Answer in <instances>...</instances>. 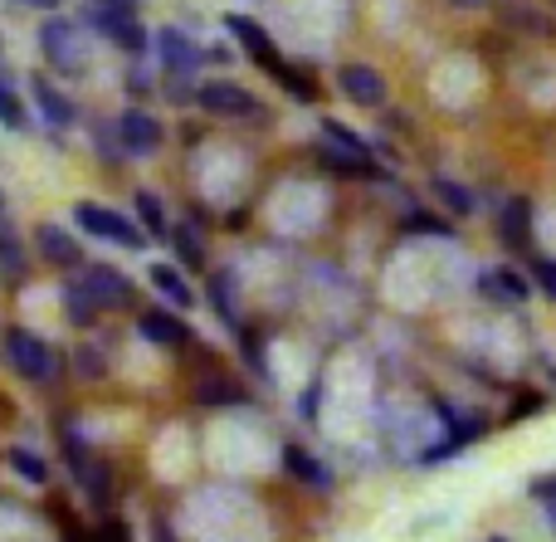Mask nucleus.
Returning <instances> with one entry per match:
<instances>
[{"label": "nucleus", "mask_w": 556, "mask_h": 542, "mask_svg": "<svg viewBox=\"0 0 556 542\" xmlns=\"http://www.w3.org/2000/svg\"><path fill=\"white\" fill-rule=\"evenodd\" d=\"M39 49H45V59H49L54 74H64V78L88 74V45H84V29H78L74 20H64V15L45 20V29H39Z\"/></svg>", "instance_id": "obj_1"}, {"label": "nucleus", "mask_w": 556, "mask_h": 542, "mask_svg": "<svg viewBox=\"0 0 556 542\" xmlns=\"http://www.w3.org/2000/svg\"><path fill=\"white\" fill-rule=\"evenodd\" d=\"M84 20L98 29V35L108 39V45H117L123 54H132V59H142L147 49H152V35L142 29V20L132 15V10H113V5H88L84 10Z\"/></svg>", "instance_id": "obj_2"}, {"label": "nucleus", "mask_w": 556, "mask_h": 542, "mask_svg": "<svg viewBox=\"0 0 556 542\" xmlns=\"http://www.w3.org/2000/svg\"><path fill=\"white\" fill-rule=\"evenodd\" d=\"M74 220H78V230H88L93 240H113V244H123V250H142V244H147V230H142V225H132L127 215L108 211V205L84 201V205L74 211Z\"/></svg>", "instance_id": "obj_3"}, {"label": "nucleus", "mask_w": 556, "mask_h": 542, "mask_svg": "<svg viewBox=\"0 0 556 542\" xmlns=\"http://www.w3.org/2000/svg\"><path fill=\"white\" fill-rule=\"evenodd\" d=\"M152 49H156V59H162L166 78H195V68L205 64V49L195 45L186 29H176V25L156 29V35H152Z\"/></svg>", "instance_id": "obj_4"}, {"label": "nucleus", "mask_w": 556, "mask_h": 542, "mask_svg": "<svg viewBox=\"0 0 556 542\" xmlns=\"http://www.w3.org/2000/svg\"><path fill=\"white\" fill-rule=\"evenodd\" d=\"M5 357H10V367H15L20 377H29V381L54 377V352H49V342L35 338L29 328H10L5 332Z\"/></svg>", "instance_id": "obj_5"}, {"label": "nucleus", "mask_w": 556, "mask_h": 542, "mask_svg": "<svg viewBox=\"0 0 556 542\" xmlns=\"http://www.w3.org/2000/svg\"><path fill=\"white\" fill-rule=\"evenodd\" d=\"M195 103L215 117H264V103L250 93V88L230 84V78H211V84L195 88Z\"/></svg>", "instance_id": "obj_6"}, {"label": "nucleus", "mask_w": 556, "mask_h": 542, "mask_svg": "<svg viewBox=\"0 0 556 542\" xmlns=\"http://www.w3.org/2000/svg\"><path fill=\"white\" fill-rule=\"evenodd\" d=\"M225 29H230V39L264 68V74H278V68H283V54H278V45L269 39V29L254 25L250 15H225Z\"/></svg>", "instance_id": "obj_7"}, {"label": "nucleus", "mask_w": 556, "mask_h": 542, "mask_svg": "<svg viewBox=\"0 0 556 542\" xmlns=\"http://www.w3.org/2000/svg\"><path fill=\"white\" fill-rule=\"evenodd\" d=\"M117 137H123L127 156H152L156 147H162V123H156L147 108H127L123 117H117Z\"/></svg>", "instance_id": "obj_8"}, {"label": "nucleus", "mask_w": 556, "mask_h": 542, "mask_svg": "<svg viewBox=\"0 0 556 542\" xmlns=\"http://www.w3.org/2000/svg\"><path fill=\"white\" fill-rule=\"evenodd\" d=\"M337 88L352 98L356 108H381L386 103V78L371 64H342L337 68Z\"/></svg>", "instance_id": "obj_9"}, {"label": "nucleus", "mask_w": 556, "mask_h": 542, "mask_svg": "<svg viewBox=\"0 0 556 542\" xmlns=\"http://www.w3.org/2000/svg\"><path fill=\"white\" fill-rule=\"evenodd\" d=\"M29 93H35V108H39V113H45V123H49V127H74V123H78V108H74V98H68L59 84H49L45 74H35V78H29Z\"/></svg>", "instance_id": "obj_10"}, {"label": "nucleus", "mask_w": 556, "mask_h": 542, "mask_svg": "<svg viewBox=\"0 0 556 542\" xmlns=\"http://www.w3.org/2000/svg\"><path fill=\"white\" fill-rule=\"evenodd\" d=\"M137 332H142L147 342H156V348H186V342H191V328H186L172 308H147L142 318H137Z\"/></svg>", "instance_id": "obj_11"}, {"label": "nucleus", "mask_w": 556, "mask_h": 542, "mask_svg": "<svg viewBox=\"0 0 556 542\" xmlns=\"http://www.w3.org/2000/svg\"><path fill=\"white\" fill-rule=\"evenodd\" d=\"M84 289L98 299V308H127V303H132V283H127V274L108 269V264H93V269H88Z\"/></svg>", "instance_id": "obj_12"}, {"label": "nucleus", "mask_w": 556, "mask_h": 542, "mask_svg": "<svg viewBox=\"0 0 556 542\" xmlns=\"http://www.w3.org/2000/svg\"><path fill=\"white\" fill-rule=\"evenodd\" d=\"M35 250L45 254L54 269H78V264H84V250H78V240L68 230H59V225H39V230H35Z\"/></svg>", "instance_id": "obj_13"}, {"label": "nucleus", "mask_w": 556, "mask_h": 542, "mask_svg": "<svg viewBox=\"0 0 556 542\" xmlns=\"http://www.w3.org/2000/svg\"><path fill=\"white\" fill-rule=\"evenodd\" d=\"M283 465H288V475L298 479V484H307V489H332V475H327V465L317 455H307L303 445H288L283 450Z\"/></svg>", "instance_id": "obj_14"}, {"label": "nucleus", "mask_w": 556, "mask_h": 542, "mask_svg": "<svg viewBox=\"0 0 556 542\" xmlns=\"http://www.w3.org/2000/svg\"><path fill=\"white\" fill-rule=\"evenodd\" d=\"M479 289L489 293V299H498V303H522V299H528L532 283L522 279L518 269H489V274L479 279Z\"/></svg>", "instance_id": "obj_15"}, {"label": "nucleus", "mask_w": 556, "mask_h": 542, "mask_svg": "<svg viewBox=\"0 0 556 542\" xmlns=\"http://www.w3.org/2000/svg\"><path fill=\"white\" fill-rule=\"evenodd\" d=\"M147 279H152V289H156V293H166V299H172L176 308H191V303H195L191 283L181 279V269H176V264H152V274H147Z\"/></svg>", "instance_id": "obj_16"}, {"label": "nucleus", "mask_w": 556, "mask_h": 542, "mask_svg": "<svg viewBox=\"0 0 556 542\" xmlns=\"http://www.w3.org/2000/svg\"><path fill=\"white\" fill-rule=\"evenodd\" d=\"M528 225H532V201L513 196L498 215V230H503V244H528Z\"/></svg>", "instance_id": "obj_17"}, {"label": "nucleus", "mask_w": 556, "mask_h": 542, "mask_svg": "<svg viewBox=\"0 0 556 542\" xmlns=\"http://www.w3.org/2000/svg\"><path fill=\"white\" fill-rule=\"evenodd\" d=\"M211 303H215V313H220L225 328H240V303H235V274L230 269H220L211 279Z\"/></svg>", "instance_id": "obj_18"}, {"label": "nucleus", "mask_w": 556, "mask_h": 542, "mask_svg": "<svg viewBox=\"0 0 556 542\" xmlns=\"http://www.w3.org/2000/svg\"><path fill=\"white\" fill-rule=\"evenodd\" d=\"M64 308H68V323H78V328H93L98 313H103V308H98L93 293L84 289V279H74V283L64 289Z\"/></svg>", "instance_id": "obj_19"}, {"label": "nucleus", "mask_w": 556, "mask_h": 542, "mask_svg": "<svg viewBox=\"0 0 556 542\" xmlns=\"http://www.w3.org/2000/svg\"><path fill=\"white\" fill-rule=\"evenodd\" d=\"M434 196H440V201L450 205L454 215H473V211H479V201H473V191H469V186L450 181V176H434Z\"/></svg>", "instance_id": "obj_20"}, {"label": "nucleus", "mask_w": 556, "mask_h": 542, "mask_svg": "<svg viewBox=\"0 0 556 542\" xmlns=\"http://www.w3.org/2000/svg\"><path fill=\"white\" fill-rule=\"evenodd\" d=\"M0 123L15 127V133H25V127H29L25 103H20V93L10 88V74H0Z\"/></svg>", "instance_id": "obj_21"}, {"label": "nucleus", "mask_w": 556, "mask_h": 542, "mask_svg": "<svg viewBox=\"0 0 556 542\" xmlns=\"http://www.w3.org/2000/svg\"><path fill=\"white\" fill-rule=\"evenodd\" d=\"M274 78H278V84L288 88V93L298 98V103H313V98H317V84H313V74H303V68H298V64H288V59H283V68H278Z\"/></svg>", "instance_id": "obj_22"}, {"label": "nucleus", "mask_w": 556, "mask_h": 542, "mask_svg": "<svg viewBox=\"0 0 556 542\" xmlns=\"http://www.w3.org/2000/svg\"><path fill=\"white\" fill-rule=\"evenodd\" d=\"M137 215H142V230L152 235V240H166V211L152 191H137Z\"/></svg>", "instance_id": "obj_23"}, {"label": "nucleus", "mask_w": 556, "mask_h": 542, "mask_svg": "<svg viewBox=\"0 0 556 542\" xmlns=\"http://www.w3.org/2000/svg\"><path fill=\"white\" fill-rule=\"evenodd\" d=\"M323 137L332 147H342V152H352V156H371V147H366L346 123H337V117H323Z\"/></svg>", "instance_id": "obj_24"}, {"label": "nucleus", "mask_w": 556, "mask_h": 542, "mask_svg": "<svg viewBox=\"0 0 556 542\" xmlns=\"http://www.w3.org/2000/svg\"><path fill=\"white\" fill-rule=\"evenodd\" d=\"M172 240H176V260H181L186 269H201V264H205V244H201V235H195V230H176Z\"/></svg>", "instance_id": "obj_25"}, {"label": "nucleus", "mask_w": 556, "mask_h": 542, "mask_svg": "<svg viewBox=\"0 0 556 542\" xmlns=\"http://www.w3.org/2000/svg\"><path fill=\"white\" fill-rule=\"evenodd\" d=\"M10 469H15L20 479H29V484H45L49 479V465L39 455H29V450H10Z\"/></svg>", "instance_id": "obj_26"}, {"label": "nucleus", "mask_w": 556, "mask_h": 542, "mask_svg": "<svg viewBox=\"0 0 556 542\" xmlns=\"http://www.w3.org/2000/svg\"><path fill=\"white\" fill-rule=\"evenodd\" d=\"M201 401H205V406H235V401H244V396H240V387H235V381L205 377L201 381Z\"/></svg>", "instance_id": "obj_27"}, {"label": "nucleus", "mask_w": 556, "mask_h": 542, "mask_svg": "<svg viewBox=\"0 0 556 542\" xmlns=\"http://www.w3.org/2000/svg\"><path fill=\"white\" fill-rule=\"evenodd\" d=\"M508 20L513 25H522V29H532V35H556L552 20H542L532 5H508Z\"/></svg>", "instance_id": "obj_28"}, {"label": "nucleus", "mask_w": 556, "mask_h": 542, "mask_svg": "<svg viewBox=\"0 0 556 542\" xmlns=\"http://www.w3.org/2000/svg\"><path fill=\"white\" fill-rule=\"evenodd\" d=\"M405 230L410 235H444L450 240V220H440V215H425V211H415V215H405Z\"/></svg>", "instance_id": "obj_29"}, {"label": "nucleus", "mask_w": 556, "mask_h": 542, "mask_svg": "<svg viewBox=\"0 0 556 542\" xmlns=\"http://www.w3.org/2000/svg\"><path fill=\"white\" fill-rule=\"evenodd\" d=\"M532 279H538V289L556 299V260H532Z\"/></svg>", "instance_id": "obj_30"}, {"label": "nucleus", "mask_w": 556, "mask_h": 542, "mask_svg": "<svg viewBox=\"0 0 556 542\" xmlns=\"http://www.w3.org/2000/svg\"><path fill=\"white\" fill-rule=\"evenodd\" d=\"M74 357H78V371H84V377H103V362H98V352H93V348L74 352Z\"/></svg>", "instance_id": "obj_31"}, {"label": "nucleus", "mask_w": 556, "mask_h": 542, "mask_svg": "<svg viewBox=\"0 0 556 542\" xmlns=\"http://www.w3.org/2000/svg\"><path fill=\"white\" fill-rule=\"evenodd\" d=\"M532 499H538V504H556V475H542L538 484H532Z\"/></svg>", "instance_id": "obj_32"}, {"label": "nucleus", "mask_w": 556, "mask_h": 542, "mask_svg": "<svg viewBox=\"0 0 556 542\" xmlns=\"http://www.w3.org/2000/svg\"><path fill=\"white\" fill-rule=\"evenodd\" d=\"M127 88H132V98H147L152 93V78H147L142 68H132V74H127Z\"/></svg>", "instance_id": "obj_33"}, {"label": "nucleus", "mask_w": 556, "mask_h": 542, "mask_svg": "<svg viewBox=\"0 0 556 542\" xmlns=\"http://www.w3.org/2000/svg\"><path fill=\"white\" fill-rule=\"evenodd\" d=\"M298 411H303V416H307V420H313V416H317V387H313V391H307V396H303V406H298Z\"/></svg>", "instance_id": "obj_34"}, {"label": "nucleus", "mask_w": 556, "mask_h": 542, "mask_svg": "<svg viewBox=\"0 0 556 542\" xmlns=\"http://www.w3.org/2000/svg\"><path fill=\"white\" fill-rule=\"evenodd\" d=\"M15 5H29V10H59L64 0H15Z\"/></svg>", "instance_id": "obj_35"}, {"label": "nucleus", "mask_w": 556, "mask_h": 542, "mask_svg": "<svg viewBox=\"0 0 556 542\" xmlns=\"http://www.w3.org/2000/svg\"><path fill=\"white\" fill-rule=\"evenodd\" d=\"M152 533H156V542H176V538H172V528H166V524H156Z\"/></svg>", "instance_id": "obj_36"}, {"label": "nucleus", "mask_w": 556, "mask_h": 542, "mask_svg": "<svg viewBox=\"0 0 556 542\" xmlns=\"http://www.w3.org/2000/svg\"><path fill=\"white\" fill-rule=\"evenodd\" d=\"M450 5H459V10H479V5H489V0H450Z\"/></svg>", "instance_id": "obj_37"}, {"label": "nucleus", "mask_w": 556, "mask_h": 542, "mask_svg": "<svg viewBox=\"0 0 556 542\" xmlns=\"http://www.w3.org/2000/svg\"><path fill=\"white\" fill-rule=\"evenodd\" d=\"M0 74H5V39H0Z\"/></svg>", "instance_id": "obj_38"}, {"label": "nucleus", "mask_w": 556, "mask_h": 542, "mask_svg": "<svg viewBox=\"0 0 556 542\" xmlns=\"http://www.w3.org/2000/svg\"><path fill=\"white\" fill-rule=\"evenodd\" d=\"M547 518H552V528H556V504H547Z\"/></svg>", "instance_id": "obj_39"}, {"label": "nucleus", "mask_w": 556, "mask_h": 542, "mask_svg": "<svg viewBox=\"0 0 556 542\" xmlns=\"http://www.w3.org/2000/svg\"><path fill=\"white\" fill-rule=\"evenodd\" d=\"M0 215H10V211H5V196H0Z\"/></svg>", "instance_id": "obj_40"}, {"label": "nucleus", "mask_w": 556, "mask_h": 542, "mask_svg": "<svg viewBox=\"0 0 556 542\" xmlns=\"http://www.w3.org/2000/svg\"><path fill=\"white\" fill-rule=\"evenodd\" d=\"M493 542H508V538H493Z\"/></svg>", "instance_id": "obj_41"}]
</instances>
